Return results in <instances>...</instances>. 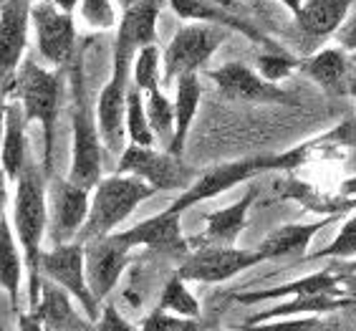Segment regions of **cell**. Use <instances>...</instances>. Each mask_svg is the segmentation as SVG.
<instances>
[{
    "mask_svg": "<svg viewBox=\"0 0 356 331\" xmlns=\"http://www.w3.org/2000/svg\"><path fill=\"white\" fill-rule=\"evenodd\" d=\"M46 202H48V238L51 245H63L79 238V230L89 215L91 193L74 185L71 179L48 177L46 182Z\"/></svg>",
    "mask_w": 356,
    "mask_h": 331,
    "instance_id": "12",
    "label": "cell"
},
{
    "mask_svg": "<svg viewBox=\"0 0 356 331\" xmlns=\"http://www.w3.org/2000/svg\"><path fill=\"white\" fill-rule=\"evenodd\" d=\"M137 331H202L200 318H185L162 309H152Z\"/></svg>",
    "mask_w": 356,
    "mask_h": 331,
    "instance_id": "35",
    "label": "cell"
},
{
    "mask_svg": "<svg viewBox=\"0 0 356 331\" xmlns=\"http://www.w3.org/2000/svg\"><path fill=\"white\" fill-rule=\"evenodd\" d=\"M137 51L122 38H114V56H111V76L109 83L99 91L94 104L96 127L106 152L122 154L127 147V131H124V106H127V91L131 86V58Z\"/></svg>",
    "mask_w": 356,
    "mask_h": 331,
    "instance_id": "6",
    "label": "cell"
},
{
    "mask_svg": "<svg viewBox=\"0 0 356 331\" xmlns=\"http://www.w3.org/2000/svg\"><path fill=\"white\" fill-rule=\"evenodd\" d=\"M76 15L94 31H111L119 23L114 0H79Z\"/></svg>",
    "mask_w": 356,
    "mask_h": 331,
    "instance_id": "33",
    "label": "cell"
},
{
    "mask_svg": "<svg viewBox=\"0 0 356 331\" xmlns=\"http://www.w3.org/2000/svg\"><path fill=\"white\" fill-rule=\"evenodd\" d=\"M41 276L46 281L61 286L71 298H74L79 309L96 321L102 314V306L91 293L89 283H86V268H83V245L79 241L63 243V245H51L41 253Z\"/></svg>",
    "mask_w": 356,
    "mask_h": 331,
    "instance_id": "10",
    "label": "cell"
},
{
    "mask_svg": "<svg viewBox=\"0 0 356 331\" xmlns=\"http://www.w3.org/2000/svg\"><path fill=\"white\" fill-rule=\"evenodd\" d=\"M152 195H154V190L131 175L114 172L109 177H102L91 190L89 215H86V223L79 230L76 241L86 243L122 230L124 223L129 220V215L144 200H149Z\"/></svg>",
    "mask_w": 356,
    "mask_h": 331,
    "instance_id": "5",
    "label": "cell"
},
{
    "mask_svg": "<svg viewBox=\"0 0 356 331\" xmlns=\"http://www.w3.org/2000/svg\"><path fill=\"white\" fill-rule=\"evenodd\" d=\"M255 197H258V187L253 185L248 187V193L238 202L207 213L205 230L200 235H195V238H187L190 250L200 248V245H235L240 233L248 228V213H250Z\"/></svg>",
    "mask_w": 356,
    "mask_h": 331,
    "instance_id": "18",
    "label": "cell"
},
{
    "mask_svg": "<svg viewBox=\"0 0 356 331\" xmlns=\"http://www.w3.org/2000/svg\"><path fill=\"white\" fill-rule=\"evenodd\" d=\"M157 309L170 311V314H177V316H185V318H200L197 298L187 291V283L182 281L177 273L170 276V281L165 283V289L159 293Z\"/></svg>",
    "mask_w": 356,
    "mask_h": 331,
    "instance_id": "32",
    "label": "cell"
},
{
    "mask_svg": "<svg viewBox=\"0 0 356 331\" xmlns=\"http://www.w3.org/2000/svg\"><path fill=\"white\" fill-rule=\"evenodd\" d=\"M66 71L46 69L33 58H23L13 86V94L21 102L26 122L28 124L38 122L43 127V172L48 177L54 170L56 119H58V109H61V89Z\"/></svg>",
    "mask_w": 356,
    "mask_h": 331,
    "instance_id": "3",
    "label": "cell"
},
{
    "mask_svg": "<svg viewBox=\"0 0 356 331\" xmlns=\"http://www.w3.org/2000/svg\"><path fill=\"white\" fill-rule=\"evenodd\" d=\"M83 245V268H86V283L91 293L99 301V306L111 296V291L117 289L119 278L127 271L131 261V250L117 241V235H104L94 241L81 243Z\"/></svg>",
    "mask_w": 356,
    "mask_h": 331,
    "instance_id": "15",
    "label": "cell"
},
{
    "mask_svg": "<svg viewBox=\"0 0 356 331\" xmlns=\"http://www.w3.org/2000/svg\"><path fill=\"white\" fill-rule=\"evenodd\" d=\"M18 331H43V326L38 324V318L31 311H23L18 314Z\"/></svg>",
    "mask_w": 356,
    "mask_h": 331,
    "instance_id": "41",
    "label": "cell"
},
{
    "mask_svg": "<svg viewBox=\"0 0 356 331\" xmlns=\"http://www.w3.org/2000/svg\"><path fill=\"white\" fill-rule=\"evenodd\" d=\"M306 154H309V147H298V150H291V152H283V154H261V157H245V159L227 162V165L210 167L205 172H197V177L192 179L190 187H185L182 195H179L167 210L182 215L185 210H190L192 205L213 200L218 195L238 187L240 182H248V179L258 177V175H263V172L298 167Z\"/></svg>",
    "mask_w": 356,
    "mask_h": 331,
    "instance_id": "4",
    "label": "cell"
},
{
    "mask_svg": "<svg viewBox=\"0 0 356 331\" xmlns=\"http://www.w3.org/2000/svg\"><path fill=\"white\" fill-rule=\"evenodd\" d=\"M91 331H137V326L124 318V314L117 309V304L104 301L102 314H99V318L94 321V329Z\"/></svg>",
    "mask_w": 356,
    "mask_h": 331,
    "instance_id": "38",
    "label": "cell"
},
{
    "mask_svg": "<svg viewBox=\"0 0 356 331\" xmlns=\"http://www.w3.org/2000/svg\"><path fill=\"white\" fill-rule=\"evenodd\" d=\"M213 331H225V329H213Z\"/></svg>",
    "mask_w": 356,
    "mask_h": 331,
    "instance_id": "49",
    "label": "cell"
},
{
    "mask_svg": "<svg viewBox=\"0 0 356 331\" xmlns=\"http://www.w3.org/2000/svg\"><path fill=\"white\" fill-rule=\"evenodd\" d=\"M341 193L346 195V197H356V177H349V179H343V185H341Z\"/></svg>",
    "mask_w": 356,
    "mask_h": 331,
    "instance_id": "44",
    "label": "cell"
},
{
    "mask_svg": "<svg viewBox=\"0 0 356 331\" xmlns=\"http://www.w3.org/2000/svg\"><path fill=\"white\" fill-rule=\"evenodd\" d=\"M200 99H202V81H200L197 74H187V76H179L175 81V99H172V106H175V134H172V142L167 145V152L175 154V157L185 154L187 134H190L195 114L200 109Z\"/></svg>",
    "mask_w": 356,
    "mask_h": 331,
    "instance_id": "25",
    "label": "cell"
},
{
    "mask_svg": "<svg viewBox=\"0 0 356 331\" xmlns=\"http://www.w3.org/2000/svg\"><path fill=\"white\" fill-rule=\"evenodd\" d=\"M258 250L235 248V245H200L177 261V273L185 283H222L243 271L263 263Z\"/></svg>",
    "mask_w": 356,
    "mask_h": 331,
    "instance_id": "9",
    "label": "cell"
},
{
    "mask_svg": "<svg viewBox=\"0 0 356 331\" xmlns=\"http://www.w3.org/2000/svg\"><path fill=\"white\" fill-rule=\"evenodd\" d=\"M58 10H63V13H76V8H79V0H51Z\"/></svg>",
    "mask_w": 356,
    "mask_h": 331,
    "instance_id": "43",
    "label": "cell"
},
{
    "mask_svg": "<svg viewBox=\"0 0 356 331\" xmlns=\"http://www.w3.org/2000/svg\"><path fill=\"white\" fill-rule=\"evenodd\" d=\"M356 0H301L293 21L303 35L311 38H329L346 21Z\"/></svg>",
    "mask_w": 356,
    "mask_h": 331,
    "instance_id": "23",
    "label": "cell"
},
{
    "mask_svg": "<svg viewBox=\"0 0 356 331\" xmlns=\"http://www.w3.org/2000/svg\"><path fill=\"white\" fill-rule=\"evenodd\" d=\"M38 324L43 326V331H91L94 321H91L74 298L56 283L46 281L41 283V296L35 309H31Z\"/></svg>",
    "mask_w": 356,
    "mask_h": 331,
    "instance_id": "17",
    "label": "cell"
},
{
    "mask_svg": "<svg viewBox=\"0 0 356 331\" xmlns=\"http://www.w3.org/2000/svg\"><path fill=\"white\" fill-rule=\"evenodd\" d=\"M3 127H6V97L0 94V139H3Z\"/></svg>",
    "mask_w": 356,
    "mask_h": 331,
    "instance_id": "45",
    "label": "cell"
},
{
    "mask_svg": "<svg viewBox=\"0 0 356 331\" xmlns=\"http://www.w3.org/2000/svg\"><path fill=\"white\" fill-rule=\"evenodd\" d=\"M255 71L261 74L266 81L278 83L286 76H291L293 71H298V58L281 51H266V54L258 56V63H255Z\"/></svg>",
    "mask_w": 356,
    "mask_h": 331,
    "instance_id": "34",
    "label": "cell"
},
{
    "mask_svg": "<svg viewBox=\"0 0 356 331\" xmlns=\"http://www.w3.org/2000/svg\"><path fill=\"white\" fill-rule=\"evenodd\" d=\"M119 175H131L154 190V193H172V190H185L197 177V170L182 162V157H175L165 150L157 152L154 147H137L127 145L119 154L117 162Z\"/></svg>",
    "mask_w": 356,
    "mask_h": 331,
    "instance_id": "8",
    "label": "cell"
},
{
    "mask_svg": "<svg viewBox=\"0 0 356 331\" xmlns=\"http://www.w3.org/2000/svg\"><path fill=\"white\" fill-rule=\"evenodd\" d=\"M165 0H134L124 8V15L117 23V35L127 41L134 51L157 43V21Z\"/></svg>",
    "mask_w": 356,
    "mask_h": 331,
    "instance_id": "27",
    "label": "cell"
},
{
    "mask_svg": "<svg viewBox=\"0 0 356 331\" xmlns=\"http://www.w3.org/2000/svg\"><path fill=\"white\" fill-rule=\"evenodd\" d=\"M69 83H71V167L69 177L74 185L83 190H94L96 182L102 179V157L104 145L96 127L94 102L89 97V83L83 71V58L74 56L69 66Z\"/></svg>",
    "mask_w": 356,
    "mask_h": 331,
    "instance_id": "2",
    "label": "cell"
},
{
    "mask_svg": "<svg viewBox=\"0 0 356 331\" xmlns=\"http://www.w3.org/2000/svg\"><path fill=\"white\" fill-rule=\"evenodd\" d=\"M329 137L331 139H339V142H343V145H346V142H354V145H356V117L343 119L341 124L336 127Z\"/></svg>",
    "mask_w": 356,
    "mask_h": 331,
    "instance_id": "40",
    "label": "cell"
},
{
    "mask_svg": "<svg viewBox=\"0 0 356 331\" xmlns=\"http://www.w3.org/2000/svg\"><path fill=\"white\" fill-rule=\"evenodd\" d=\"M346 94L356 99V63H349V71H346Z\"/></svg>",
    "mask_w": 356,
    "mask_h": 331,
    "instance_id": "42",
    "label": "cell"
},
{
    "mask_svg": "<svg viewBox=\"0 0 356 331\" xmlns=\"http://www.w3.org/2000/svg\"><path fill=\"white\" fill-rule=\"evenodd\" d=\"M131 3H134V0H122V6L127 8V6H131Z\"/></svg>",
    "mask_w": 356,
    "mask_h": 331,
    "instance_id": "48",
    "label": "cell"
},
{
    "mask_svg": "<svg viewBox=\"0 0 356 331\" xmlns=\"http://www.w3.org/2000/svg\"><path fill=\"white\" fill-rule=\"evenodd\" d=\"M46 182L48 175L41 170L38 162L28 159L23 172L15 179L13 195V225L15 241L21 245L23 268H26V286H28V311L35 309L41 296V253L43 238L48 233V202H46Z\"/></svg>",
    "mask_w": 356,
    "mask_h": 331,
    "instance_id": "1",
    "label": "cell"
},
{
    "mask_svg": "<svg viewBox=\"0 0 356 331\" xmlns=\"http://www.w3.org/2000/svg\"><path fill=\"white\" fill-rule=\"evenodd\" d=\"M117 241H122L129 250L144 248L154 255H165V258H185L190 253V243L182 233V223L177 213L162 210V213L152 215L147 220L131 225V228L117 230Z\"/></svg>",
    "mask_w": 356,
    "mask_h": 331,
    "instance_id": "14",
    "label": "cell"
},
{
    "mask_svg": "<svg viewBox=\"0 0 356 331\" xmlns=\"http://www.w3.org/2000/svg\"><path fill=\"white\" fill-rule=\"evenodd\" d=\"M341 278L331 273V271H318V273H311L306 278H298V281L281 283V286H273V289H261V291H240L233 293V301L238 304H270V301H283V298H293V296H314V293H334V296H346L341 289H339Z\"/></svg>",
    "mask_w": 356,
    "mask_h": 331,
    "instance_id": "21",
    "label": "cell"
},
{
    "mask_svg": "<svg viewBox=\"0 0 356 331\" xmlns=\"http://www.w3.org/2000/svg\"><path fill=\"white\" fill-rule=\"evenodd\" d=\"M131 83L142 94L162 89V51L157 43H149L131 58Z\"/></svg>",
    "mask_w": 356,
    "mask_h": 331,
    "instance_id": "30",
    "label": "cell"
},
{
    "mask_svg": "<svg viewBox=\"0 0 356 331\" xmlns=\"http://www.w3.org/2000/svg\"><path fill=\"white\" fill-rule=\"evenodd\" d=\"M354 304L349 296H334V293H314V296H293L291 301L283 298L281 304L255 314L245 324H261V321H273V318H291V316H311V314H331L343 306Z\"/></svg>",
    "mask_w": 356,
    "mask_h": 331,
    "instance_id": "28",
    "label": "cell"
},
{
    "mask_svg": "<svg viewBox=\"0 0 356 331\" xmlns=\"http://www.w3.org/2000/svg\"><path fill=\"white\" fill-rule=\"evenodd\" d=\"M298 71L306 74L311 81H316L331 97H343L346 94V71H349V58L346 51L339 46H329L316 54L306 56L298 61Z\"/></svg>",
    "mask_w": 356,
    "mask_h": 331,
    "instance_id": "24",
    "label": "cell"
},
{
    "mask_svg": "<svg viewBox=\"0 0 356 331\" xmlns=\"http://www.w3.org/2000/svg\"><path fill=\"white\" fill-rule=\"evenodd\" d=\"M354 255H356V213L343 223L339 235L331 241V245L314 253V261H321V258H343L346 261V258H354Z\"/></svg>",
    "mask_w": 356,
    "mask_h": 331,
    "instance_id": "37",
    "label": "cell"
},
{
    "mask_svg": "<svg viewBox=\"0 0 356 331\" xmlns=\"http://www.w3.org/2000/svg\"><path fill=\"white\" fill-rule=\"evenodd\" d=\"M3 3H6V0H0V6H3Z\"/></svg>",
    "mask_w": 356,
    "mask_h": 331,
    "instance_id": "50",
    "label": "cell"
},
{
    "mask_svg": "<svg viewBox=\"0 0 356 331\" xmlns=\"http://www.w3.org/2000/svg\"><path fill=\"white\" fill-rule=\"evenodd\" d=\"M23 253L15 241L13 225L6 210H0V291H6L15 314H21V289H23Z\"/></svg>",
    "mask_w": 356,
    "mask_h": 331,
    "instance_id": "26",
    "label": "cell"
},
{
    "mask_svg": "<svg viewBox=\"0 0 356 331\" xmlns=\"http://www.w3.org/2000/svg\"><path fill=\"white\" fill-rule=\"evenodd\" d=\"M334 35H336L339 49H343L346 54H354L356 51V13L346 15V21L341 23V28H339Z\"/></svg>",
    "mask_w": 356,
    "mask_h": 331,
    "instance_id": "39",
    "label": "cell"
},
{
    "mask_svg": "<svg viewBox=\"0 0 356 331\" xmlns=\"http://www.w3.org/2000/svg\"><path fill=\"white\" fill-rule=\"evenodd\" d=\"M215 89L238 104H296L293 97L278 83H270L255 69L240 61H227L220 69L207 71Z\"/></svg>",
    "mask_w": 356,
    "mask_h": 331,
    "instance_id": "16",
    "label": "cell"
},
{
    "mask_svg": "<svg viewBox=\"0 0 356 331\" xmlns=\"http://www.w3.org/2000/svg\"><path fill=\"white\" fill-rule=\"evenodd\" d=\"M31 28L43 61H48L54 69H69L76 56L74 15L58 10L51 0H38L31 6Z\"/></svg>",
    "mask_w": 356,
    "mask_h": 331,
    "instance_id": "11",
    "label": "cell"
},
{
    "mask_svg": "<svg viewBox=\"0 0 356 331\" xmlns=\"http://www.w3.org/2000/svg\"><path fill=\"white\" fill-rule=\"evenodd\" d=\"M321 318L316 316H298V318H273V321H261V324H233V331H323Z\"/></svg>",
    "mask_w": 356,
    "mask_h": 331,
    "instance_id": "36",
    "label": "cell"
},
{
    "mask_svg": "<svg viewBox=\"0 0 356 331\" xmlns=\"http://www.w3.org/2000/svg\"><path fill=\"white\" fill-rule=\"evenodd\" d=\"M167 6L172 8V13L185 21H200V23H213V26L225 28V31H235V33L248 35L253 43H268L266 35L248 21L243 13H235L230 8L220 6L215 0H167ZM268 49L278 51L273 43H268Z\"/></svg>",
    "mask_w": 356,
    "mask_h": 331,
    "instance_id": "19",
    "label": "cell"
},
{
    "mask_svg": "<svg viewBox=\"0 0 356 331\" xmlns=\"http://www.w3.org/2000/svg\"><path fill=\"white\" fill-rule=\"evenodd\" d=\"M144 111H147V122H149L154 139L162 142L167 150V145L172 142V134H175V106H172V99L162 89L149 91V94H144Z\"/></svg>",
    "mask_w": 356,
    "mask_h": 331,
    "instance_id": "31",
    "label": "cell"
},
{
    "mask_svg": "<svg viewBox=\"0 0 356 331\" xmlns=\"http://www.w3.org/2000/svg\"><path fill=\"white\" fill-rule=\"evenodd\" d=\"M336 218H339V215H326V218L314 220V223H291V225H281V228H275L273 233H268L255 250H258L266 261H270V258H286V255H303L309 250L311 241H314L323 228H329Z\"/></svg>",
    "mask_w": 356,
    "mask_h": 331,
    "instance_id": "22",
    "label": "cell"
},
{
    "mask_svg": "<svg viewBox=\"0 0 356 331\" xmlns=\"http://www.w3.org/2000/svg\"><path fill=\"white\" fill-rule=\"evenodd\" d=\"M230 31L213 23L190 21L172 35L170 46L162 56V86H175L179 76L200 74L205 69L215 51L222 46Z\"/></svg>",
    "mask_w": 356,
    "mask_h": 331,
    "instance_id": "7",
    "label": "cell"
},
{
    "mask_svg": "<svg viewBox=\"0 0 356 331\" xmlns=\"http://www.w3.org/2000/svg\"><path fill=\"white\" fill-rule=\"evenodd\" d=\"M31 31V3L28 0H6L0 6V94L10 97L15 76L28 49Z\"/></svg>",
    "mask_w": 356,
    "mask_h": 331,
    "instance_id": "13",
    "label": "cell"
},
{
    "mask_svg": "<svg viewBox=\"0 0 356 331\" xmlns=\"http://www.w3.org/2000/svg\"><path fill=\"white\" fill-rule=\"evenodd\" d=\"M124 131H127V145L137 147H154L157 139L152 134L147 111H144V94L131 83L127 91V106H124Z\"/></svg>",
    "mask_w": 356,
    "mask_h": 331,
    "instance_id": "29",
    "label": "cell"
},
{
    "mask_svg": "<svg viewBox=\"0 0 356 331\" xmlns=\"http://www.w3.org/2000/svg\"><path fill=\"white\" fill-rule=\"evenodd\" d=\"M28 159H31L28 122L23 117L21 102L10 99L6 102V127H3V139H0V172L6 175L8 182H15Z\"/></svg>",
    "mask_w": 356,
    "mask_h": 331,
    "instance_id": "20",
    "label": "cell"
},
{
    "mask_svg": "<svg viewBox=\"0 0 356 331\" xmlns=\"http://www.w3.org/2000/svg\"><path fill=\"white\" fill-rule=\"evenodd\" d=\"M281 3L288 8V10H291V13H296V10H298V6H301V0H281Z\"/></svg>",
    "mask_w": 356,
    "mask_h": 331,
    "instance_id": "46",
    "label": "cell"
},
{
    "mask_svg": "<svg viewBox=\"0 0 356 331\" xmlns=\"http://www.w3.org/2000/svg\"><path fill=\"white\" fill-rule=\"evenodd\" d=\"M346 268H349V271H351V273H356V261H351V263H349V266H346Z\"/></svg>",
    "mask_w": 356,
    "mask_h": 331,
    "instance_id": "47",
    "label": "cell"
}]
</instances>
